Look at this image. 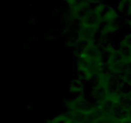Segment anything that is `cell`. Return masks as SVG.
Masks as SVG:
<instances>
[{"instance_id": "cell-6", "label": "cell", "mask_w": 131, "mask_h": 123, "mask_svg": "<svg viewBox=\"0 0 131 123\" xmlns=\"http://www.w3.org/2000/svg\"><path fill=\"white\" fill-rule=\"evenodd\" d=\"M125 14L128 16H131V4H129L125 10Z\"/></svg>"}, {"instance_id": "cell-1", "label": "cell", "mask_w": 131, "mask_h": 123, "mask_svg": "<svg viewBox=\"0 0 131 123\" xmlns=\"http://www.w3.org/2000/svg\"><path fill=\"white\" fill-rule=\"evenodd\" d=\"M119 17H120V15L116 9L113 6H109L107 8L104 14L102 15V19H103L104 23H116Z\"/></svg>"}, {"instance_id": "cell-2", "label": "cell", "mask_w": 131, "mask_h": 123, "mask_svg": "<svg viewBox=\"0 0 131 123\" xmlns=\"http://www.w3.org/2000/svg\"><path fill=\"white\" fill-rule=\"evenodd\" d=\"M119 29V25L116 23H106L100 29V35L102 37L116 32Z\"/></svg>"}, {"instance_id": "cell-3", "label": "cell", "mask_w": 131, "mask_h": 123, "mask_svg": "<svg viewBox=\"0 0 131 123\" xmlns=\"http://www.w3.org/2000/svg\"><path fill=\"white\" fill-rule=\"evenodd\" d=\"M107 6L105 3L102 2H99L95 5V6L93 8L94 15L96 16H102V14L104 12L105 10L107 9Z\"/></svg>"}, {"instance_id": "cell-5", "label": "cell", "mask_w": 131, "mask_h": 123, "mask_svg": "<svg viewBox=\"0 0 131 123\" xmlns=\"http://www.w3.org/2000/svg\"><path fill=\"white\" fill-rule=\"evenodd\" d=\"M63 1L69 5V7L72 6L73 5H75V4L78 2V0H63Z\"/></svg>"}, {"instance_id": "cell-7", "label": "cell", "mask_w": 131, "mask_h": 123, "mask_svg": "<svg viewBox=\"0 0 131 123\" xmlns=\"http://www.w3.org/2000/svg\"><path fill=\"white\" fill-rule=\"evenodd\" d=\"M86 2H88L90 5H92V4H96L97 5V3L100 2V0H84Z\"/></svg>"}, {"instance_id": "cell-4", "label": "cell", "mask_w": 131, "mask_h": 123, "mask_svg": "<svg viewBox=\"0 0 131 123\" xmlns=\"http://www.w3.org/2000/svg\"><path fill=\"white\" fill-rule=\"evenodd\" d=\"M127 4V3L126 2L125 0H120L116 8V10L118 12V13H124V12H125Z\"/></svg>"}]
</instances>
